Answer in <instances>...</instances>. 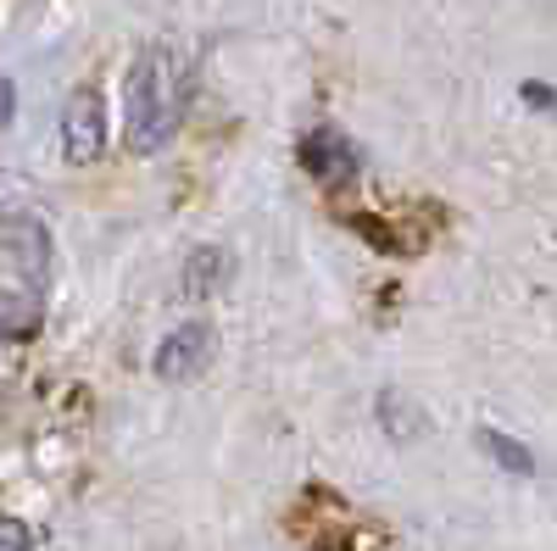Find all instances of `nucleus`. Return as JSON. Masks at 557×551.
Segmentation results:
<instances>
[{"mask_svg": "<svg viewBox=\"0 0 557 551\" xmlns=\"http://www.w3.org/2000/svg\"><path fill=\"white\" fill-rule=\"evenodd\" d=\"M228 273H235V256H228L223 246H201L190 251V262H184V296L190 301H207L228 285Z\"/></svg>", "mask_w": 557, "mask_h": 551, "instance_id": "39448f33", "label": "nucleus"}, {"mask_svg": "<svg viewBox=\"0 0 557 551\" xmlns=\"http://www.w3.org/2000/svg\"><path fill=\"white\" fill-rule=\"evenodd\" d=\"M351 228L374 235V246H380V251H391V246H396V240H391V228H385V223H374V217H351Z\"/></svg>", "mask_w": 557, "mask_h": 551, "instance_id": "9d476101", "label": "nucleus"}, {"mask_svg": "<svg viewBox=\"0 0 557 551\" xmlns=\"http://www.w3.org/2000/svg\"><path fill=\"white\" fill-rule=\"evenodd\" d=\"M12 112H17V89H12V78H0V128L12 123Z\"/></svg>", "mask_w": 557, "mask_h": 551, "instance_id": "9b49d317", "label": "nucleus"}, {"mask_svg": "<svg viewBox=\"0 0 557 551\" xmlns=\"http://www.w3.org/2000/svg\"><path fill=\"white\" fill-rule=\"evenodd\" d=\"M62 151L78 167L101 162V151H107V101L96 96V89H73L67 96V107H62Z\"/></svg>", "mask_w": 557, "mask_h": 551, "instance_id": "7ed1b4c3", "label": "nucleus"}, {"mask_svg": "<svg viewBox=\"0 0 557 551\" xmlns=\"http://www.w3.org/2000/svg\"><path fill=\"white\" fill-rule=\"evenodd\" d=\"M474 440L496 456V468H507V474H524V479L535 474V456H530V446H519L513 435H502V429H480Z\"/></svg>", "mask_w": 557, "mask_h": 551, "instance_id": "0eeeda50", "label": "nucleus"}, {"mask_svg": "<svg viewBox=\"0 0 557 551\" xmlns=\"http://www.w3.org/2000/svg\"><path fill=\"white\" fill-rule=\"evenodd\" d=\"M0 267L12 290H39L45 279V223L28 212L0 217Z\"/></svg>", "mask_w": 557, "mask_h": 551, "instance_id": "f03ea898", "label": "nucleus"}, {"mask_svg": "<svg viewBox=\"0 0 557 551\" xmlns=\"http://www.w3.org/2000/svg\"><path fill=\"white\" fill-rule=\"evenodd\" d=\"M212 351H218V335L207 324H184V329H173L157 346L151 367H157V379H196L201 367L212 362Z\"/></svg>", "mask_w": 557, "mask_h": 551, "instance_id": "20e7f679", "label": "nucleus"}, {"mask_svg": "<svg viewBox=\"0 0 557 551\" xmlns=\"http://www.w3.org/2000/svg\"><path fill=\"white\" fill-rule=\"evenodd\" d=\"M173 57L162 51V45H151V51H139L128 78H123V134L128 146L139 156H151L168 134H173Z\"/></svg>", "mask_w": 557, "mask_h": 551, "instance_id": "f257e3e1", "label": "nucleus"}, {"mask_svg": "<svg viewBox=\"0 0 557 551\" xmlns=\"http://www.w3.org/2000/svg\"><path fill=\"white\" fill-rule=\"evenodd\" d=\"M0 551H34V535L17 518H0Z\"/></svg>", "mask_w": 557, "mask_h": 551, "instance_id": "6e6552de", "label": "nucleus"}, {"mask_svg": "<svg viewBox=\"0 0 557 551\" xmlns=\"http://www.w3.org/2000/svg\"><path fill=\"white\" fill-rule=\"evenodd\" d=\"M301 162H307L318 178L351 173V151H346L341 140H330V134H312V140H301Z\"/></svg>", "mask_w": 557, "mask_h": 551, "instance_id": "423d86ee", "label": "nucleus"}, {"mask_svg": "<svg viewBox=\"0 0 557 551\" xmlns=\"http://www.w3.org/2000/svg\"><path fill=\"white\" fill-rule=\"evenodd\" d=\"M519 96L535 107V112H552V84H541V78H530L524 89H519Z\"/></svg>", "mask_w": 557, "mask_h": 551, "instance_id": "1a4fd4ad", "label": "nucleus"}]
</instances>
